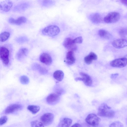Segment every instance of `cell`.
Segmentation results:
<instances>
[{
  "mask_svg": "<svg viewBox=\"0 0 127 127\" xmlns=\"http://www.w3.org/2000/svg\"><path fill=\"white\" fill-rule=\"evenodd\" d=\"M97 114L100 117L111 118L114 117L115 113L110 107L105 103H103L98 107Z\"/></svg>",
  "mask_w": 127,
  "mask_h": 127,
  "instance_id": "obj_1",
  "label": "cell"
},
{
  "mask_svg": "<svg viewBox=\"0 0 127 127\" xmlns=\"http://www.w3.org/2000/svg\"><path fill=\"white\" fill-rule=\"evenodd\" d=\"M60 29L59 27L55 25H50L43 29L42 31V34L49 36H55L59 33Z\"/></svg>",
  "mask_w": 127,
  "mask_h": 127,
  "instance_id": "obj_2",
  "label": "cell"
},
{
  "mask_svg": "<svg viewBox=\"0 0 127 127\" xmlns=\"http://www.w3.org/2000/svg\"><path fill=\"white\" fill-rule=\"evenodd\" d=\"M85 121L89 125L93 127H97L100 121V118L95 114H89L85 119Z\"/></svg>",
  "mask_w": 127,
  "mask_h": 127,
  "instance_id": "obj_3",
  "label": "cell"
},
{
  "mask_svg": "<svg viewBox=\"0 0 127 127\" xmlns=\"http://www.w3.org/2000/svg\"><path fill=\"white\" fill-rule=\"evenodd\" d=\"M0 58L3 63L8 65L9 63V52L8 49L5 47L2 46L0 48Z\"/></svg>",
  "mask_w": 127,
  "mask_h": 127,
  "instance_id": "obj_4",
  "label": "cell"
},
{
  "mask_svg": "<svg viewBox=\"0 0 127 127\" xmlns=\"http://www.w3.org/2000/svg\"><path fill=\"white\" fill-rule=\"evenodd\" d=\"M120 18V14L116 12H112L108 13L104 18V22L107 23H112L117 22Z\"/></svg>",
  "mask_w": 127,
  "mask_h": 127,
  "instance_id": "obj_5",
  "label": "cell"
},
{
  "mask_svg": "<svg viewBox=\"0 0 127 127\" xmlns=\"http://www.w3.org/2000/svg\"><path fill=\"white\" fill-rule=\"evenodd\" d=\"M110 65L114 67H124L127 65V58H122L115 59L111 62Z\"/></svg>",
  "mask_w": 127,
  "mask_h": 127,
  "instance_id": "obj_6",
  "label": "cell"
},
{
  "mask_svg": "<svg viewBox=\"0 0 127 127\" xmlns=\"http://www.w3.org/2000/svg\"><path fill=\"white\" fill-rule=\"evenodd\" d=\"M54 118V115L53 114L48 113L44 114L41 116L40 120L44 126H48L52 123Z\"/></svg>",
  "mask_w": 127,
  "mask_h": 127,
  "instance_id": "obj_7",
  "label": "cell"
},
{
  "mask_svg": "<svg viewBox=\"0 0 127 127\" xmlns=\"http://www.w3.org/2000/svg\"><path fill=\"white\" fill-rule=\"evenodd\" d=\"M63 45L64 47L69 50V51H73L77 48L76 45L74 41V40L70 38H66L63 42Z\"/></svg>",
  "mask_w": 127,
  "mask_h": 127,
  "instance_id": "obj_8",
  "label": "cell"
},
{
  "mask_svg": "<svg viewBox=\"0 0 127 127\" xmlns=\"http://www.w3.org/2000/svg\"><path fill=\"white\" fill-rule=\"evenodd\" d=\"M81 77H78L75 79L76 81H82L84 84L88 86H91L92 83V80L91 77L88 74L83 72L80 73Z\"/></svg>",
  "mask_w": 127,
  "mask_h": 127,
  "instance_id": "obj_9",
  "label": "cell"
},
{
  "mask_svg": "<svg viewBox=\"0 0 127 127\" xmlns=\"http://www.w3.org/2000/svg\"><path fill=\"white\" fill-rule=\"evenodd\" d=\"M60 95L56 92L55 93L51 94L47 97L46 101L49 104L55 105L58 102Z\"/></svg>",
  "mask_w": 127,
  "mask_h": 127,
  "instance_id": "obj_10",
  "label": "cell"
},
{
  "mask_svg": "<svg viewBox=\"0 0 127 127\" xmlns=\"http://www.w3.org/2000/svg\"><path fill=\"white\" fill-rule=\"evenodd\" d=\"M13 5V2L10 0H6L1 1L0 2V9L5 12L9 11Z\"/></svg>",
  "mask_w": 127,
  "mask_h": 127,
  "instance_id": "obj_11",
  "label": "cell"
},
{
  "mask_svg": "<svg viewBox=\"0 0 127 127\" xmlns=\"http://www.w3.org/2000/svg\"><path fill=\"white\" fill-rule=\"evenodd\" d=\"M113 46L117 48H121L127 46V40L124 39H119L113 41Z\"/></svg>",
  "mask_w": 127,
  "mask_h": 127,
  "instance_id": "obj_12",
  "label": "cell"
},
{
  "mask_svg": "<svg viewBox=\"0 0 127 127\" xmlns=\"http://www.w3.org/2000/svg\"><path fill=\"white\" fill-rule=\"evenodd\" d=\"M22 106L18 104H13L8 106L5 109L4 113L6 114H8L12 113L14 112L21 109Z\"/></svg>",
  "mask_w": 127,
  "mask_h": 127,
  "instance_id": "obj_13",
  "label": "cell"
},
{
  "mask_svg": "<svg viewBox=\"0 0 127 127\" xmlns=\"http://www.w3.org/2000/svg\"><path fill=\"white\" fill-rule=\"evenodd\" d=\"M40 61L47 65L51 64L52 62V59L51 56L46 53H43L40 56Z\"/></svg>",
  "mask_w": 127,
  "mask_h": 127,
  "instance_id": "obj_14",
  "label": "cell"
},
{
  "mask_svg": "<svg viewBox=\"0 0 127 127\" xmlns=\"http://www.w3.org/2000/svg\"><path fill=\"white\" fill-rule=\"evenodd\" d=\"M27 21V18L24 16L19 17L16 19L10 18L8 20V21L10 23L17 25H20L26 23Z\"/></svg>",
  "mask_w": 127,
  "mask_h": 127,
  "instance_id": "obj_15",
  "label": "cell"
},
{
  "mask_svg": "<svg viewBox=\"0 0 127 127\" xmlns=\"http://www.w3.org/2000/svg\"><path fill=\"white\" fill-rule=\"evenodd\" d=\"M72 121L71 119L64 118L60 121L57 127H69L71 124Z\"/></svg>",
  "mask_w": 127,
  "mask_h": 127,
  "instance_id": "obj_16",
  "label": "cell"
},
{
  "mask_svg": "<svg viewBox=\"0 0 127 127\" xmlns=\"http://www.w3.org/2000/svg\"><path fill=\"white\" fill-rule=\"evenodd\" d=\"M29 4L27 2H23L17 4L13 9L14 11L21 12L24 11L29 6Z\"/></svg>",
  "mask_w": 127,
  "mask_h": 127,
  "instance_id": "obj_17",
  "label": "cell"
},
{
  "mask_svg": "<svg viewBox=\"0 0 127 127\" xmlns=\"http://www.w3.org/2000/svg\"><path fill=\"white\" fill-rule=\"evenodd\" d=\"M66 63L69 65L73 64L75 62V59L73 51H69L67 53Z\"/></svg>",
  "mask_w": 127,
  "mask_h": 127,
  "instance_id": "obj_18",
  "label": "cell"
},
{
  "mask_svg": "<svg viewBox=\"0 0 127 127\" xmlns=\"http://www.w3.org/2000/svg\"><path fill=\"white\" fill-rule=\"evenodd\" d=\"M97 59V55L93 52H91L84 58V60L86 63L89 64H91L93 60H96Z\"/></svg>",
  "mask_w": 127,
  "mask_h": 127,
  "instance_id": "obj_19",
  "label": "cell"
},
{
  "mask_svg": "<svg viewBox=\"0 0 127 127\" xmlns=\"http://www.w3.org/2000/svg\"><path fill=\"white\" fill-rule=\"evenodd\" d=\"M91 20L93 23L98 24L102 21V18L101 15L97 13L91 14L90 16Z\"/></svg>",
  "mask_w": 127,
  "mask_h": 127,
  "instance_id": "obj_20",
  "label": "cell"
},
{
  "mask_svg": "<svg viewBox=\"0 0 127 127\" xmlns=\"http://www.w3.org/2000/svg\"><path fill=\"white\" fill-rule=\"evenodd\" d=\"M28 52V50L27 48H21L19 50L17 53L16 57L19 60H21L27 55Z\"/></svg>",
  "mask_w": 127,
  "mask_h": 127,
  "instance_id": "obj_21",
  "label": "cell"
},
{
  "mask_svg": "<svg viewBox=\"0 0 127 127\" xmlns=\"http://www.w3.org/2000/svg\"><path fill=\"white\" fill-rule=\"evenodd\" d=\"M53 76L56 80L60 81L63 79L64 73L61 70H57L54 73Z\"/></svg>",
  "mask_w": 127,
  "mask_h": 127,
  "instance_id": "obj_22",
  "label": "cell"
},
{
  "mask_svg": "<svg viewBox=\"0 0 127 127\" xmlns=\"http://www.w3.org/2000/svg\"><path fill=\"white\" fill-rule=\"evenodd\" d=\"M98 34L100 37L105 39H109L111 36V35L108 32L103 29L99 30Z\"/></svg>",
  "mask_w": 127,
  "mask_h": 127,
  "instance_id": "obj_23",
  "label": "cell"
},
{
  "mask_svg": "<svg viewBox=\"0 0 127 127\" xmlns=\"http://www.w3.org/2000/svg\"><path fill=\"white\" fill-rule=\"evenodd\" d=\"M27 109L32 114H35L38 112L40 109V107L37 105H29L27 107Z\"/></svg>",
  "mask_w": 127,
  "mask_h": 127,
  "instance_id": "obj_24",
  "label": "cell"
},
{
  "mask_svg": "<svg viewBox=\"0 0 127 127\" xmlns=\"http://www.w3.org/2000/svg\"><path fill=\"white\" fill-rule=\"evenodd\" d=\"M10 35L9 32L5 31L1 33L0 35V41L3 42L6 40L9 37Z\"/></svg>",
  "mask_w": 127,
  "mask_h": 127,
  "instance_id": "obj_25",
  "label": "cell"
},
{
  "mask_svg": "<svg viewBox=\"0 0 127 127\" xmlns=\"http://www.w3.org/2000/svg\"><path fill=\"white\" fill-rule=\"evenodd\" d=\"M31 125V127H45L44 125L41 122L37 120L32 121Z\"/></svg>",
  "mask_w": 127,
  "mask_h": 127,
  "instance_id": "obj_26",
  "label": "cell"
},
{
  "mask_svg": "<svg viewBox=\"0 0 127 127\" xmlns=\"http://www.w3.org/2000/svg\"><path fill=\"white\" fill-rule=\"evenodd\" d=\"M15 40L18 43H22L28 41L29 39L26 36H23L16 38Z\"/></svg>",
  "mask_w": 127,
  "mask_h": 127,
  "instance_id": "obj_27",
  "label": "cell"
},
{
  "mask_svg": "<svg viewBox=\"0 0 127 127\" xmlns=\"http://www.w3.org/2000/svg\"><path fill=\"white\" fill-rule=\"evenodd\" d=\"M21 83L23 84H27L29 82V79L28 77L25 75H23L20 78Z\"/></svg>",
  "mask_w": 127,
  "mask_h": 127,
  "instance_id": "obj_28",
  "label": "cell"
},
{
  "mask_svg": "<svg viewBox=\"0 0 127 127\" xmlns=\"http://www.w3.org/2000/svg\"><path fill=\"white\" fill-rule=\"evenodd\" d=\"M109 127H124L123 124L119 121H115L111 124Z\"/></svg>",
  "mask_w": 127,
  "mask_h": 127,
  "instance_id": "obj_29",
  "label": "cell"
},
{
  "mask_svg": "<svg viewBox=\"0 0 127 127\" xmlns=\"http://www.w3.org/2000/svg\"><path fill=\"white\" fill-rule=\"evenodd\" d=\"M119 34L122 37H125L127 35V28H123L119 32Z\"/></svg>",
  "mask_w": 127,
  "mask_h": 127,
  "instance_id": "obj_30",
  "label": "cell"
},
{
  "mask_svg": "<svg viewBox=\"0 0 127 127\" xmlns=\"http://www.w3.org/2000/svg\"><path fill=\"white\" fill-rule=\"evenodd\" d=\"M52 1L49 0H43L42 1L41 4L45 7L49 6L51 4Z\"/></svg>",
  "mask_w": 127,
  "mask_h": 127,
  "instance_id": "obj_31",
  "label": "cell"
},
{
  "mask_svg": "<svg viewBox=\"0 0 127 127\" xmlns=\"http://www.w3.org/2000/svg\"><path fill=\"white\" fill-rule=\"evenodd\" d=\"M7 118L6 116H4L1 117L0 119V125H2L7 122Z\"/></svg>",
  "mask_w": 127,
  "mask_h": 127,
  "instance_id": "obj_32",
  "label": "cell"
},
{
  "mask_svg": "<svg viewBox=\"0 0 127 127\" xmlns=\"http://www.w3.org/2000/svg\"><path fill=\"white\" fill-rule=\"evenodd\" d=\"M73 40L74 42L75 43H81L83 41V38L81 36L77 37Z\"/></svg>",
  "mask_w": 127,
  "mask_h": 127,
  "instance_id": "obj_33",
  "label": "cell"
},
{
  "mask_svg": "<svg viewBox=\"0 0 127 127\" xmlns=\"http://www.w3.org/2000/svg\"><path fill=\"white\" fill-rule=\"evenodd\" d=\"M70 127H82L80 124L76 123Z\"/></svg>",
  "mask_w": 127,
  "mask_h": 127,
  "instance_id": "obj_34",
  "label": "cell"
},
{
  "mask_svg": "<svg viewBox=\"0 0 127 127\" xmlns=\"http://www.w3.org/2000/svg\"><path fill=\"white\" fill-rule=\"evenodd\" d=\"M123 4L127 6V0H121Z\"/></svg>",
  "mask_w": 127,
  "mask_h": 127,
  "instance_id": "obj_35",
  "label": "cell"
},
{
  "mask_svg": "<svg viewBox=\"0 0 127 127\" xmlns=\"http://www.w3.org/2000/svg\"><path fill=\"white\" fill-rule=\"evenodd\" d=\"M118 74H113L111 75V78H115L118 75Z\"/></svg>",
  "mask_w": 127,
  "mask_h": 127,
  "instance_id": "obj_36",
  "label": "cell"
}]
</instances>
